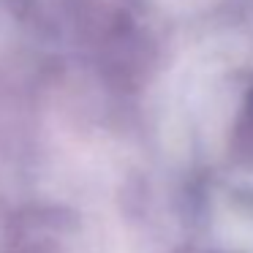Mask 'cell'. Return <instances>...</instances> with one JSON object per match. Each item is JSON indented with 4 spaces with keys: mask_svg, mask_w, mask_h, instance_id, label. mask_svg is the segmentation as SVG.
Masks as SVG:
<instances>
[{
    "mask_svg": "<svg viewBox=\"0 0 253 253\" xmlns=\"http://www.w3.org/2000/svg\"><path fill=\"white\" fill-rule=\"evenodd\" d=\"M234 150L240 158L253 161V90L245 101V109L240 115V123L234 128Z\"/></svg>",
    "mask_w": 253,
    "mask_h": 253,
    "instance_id": "obj_1",
    "label": "cell"
}]
</instances>
